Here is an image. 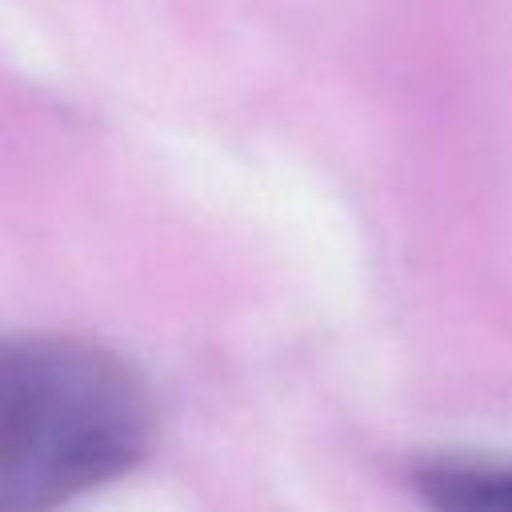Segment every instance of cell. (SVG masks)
Listing matches in <instances>:
<instances>
[{
	"label": "cell",
	"instance_id": "6da1fadb",
	"mask_svg": "<svg viewBox=\"0 0 512 512\" xmlns=\"http://www.w3.org/2000/svg\"><path fill=\"white\" fill-rule=\"evenodd\" d=\"M152 440L156 396L132 360L80 336H0V512H60Z\"/></svg>",
	"mask_w": 512,
	"mask_h": 512
},
{
	"label": "cell",
	"instance_id": "7a4b0ae2",
	"mask_svg": "<svg viewBox=\"0 0 512 512\" xmlns=\"http://www.w3.org/2000/svg\"><path fill=\"white\" fill-rule=\"evenodd\" d=\"M412 488L428 512H512V464L496 460H424Z\"/></svg>",
	"mask_w": 512,
	"mask_h": 512
}]
</instances>
